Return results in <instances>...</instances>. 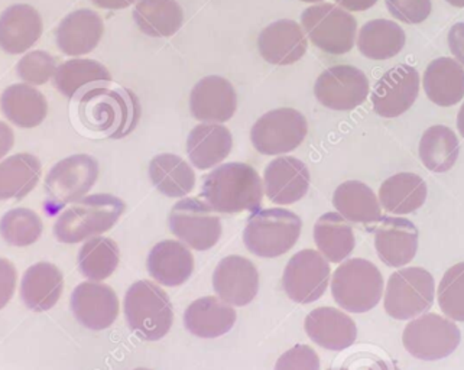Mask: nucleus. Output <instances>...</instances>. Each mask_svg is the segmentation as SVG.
<instances>
[{
  "label": "nucleus",
  "instance_id": "nucleus-13",
  "mask_svg": "<svg viewBox=\"0 0 464 370\" xmlns=\"http://www.w3.org/2000/svg\"><path fill=\"white\" fill-rule=\"evenodd\" d=\"M329 262L317 250L295 253L286 264L283 287L294 303L311 304L324 296L330 284Z\"/></svg>",
  "mask_w": 464,
  "mask_h": 370
},
{
  "label": "nucleus",
  "instance_id": "nucleus-25",
  "mask_svg": "<svg viewBox=\"0 0 464 370\" xmlns=\"http://www.w3.org/2000/svg\"><path fill=\"white\" fill-rule=\"evenodd\" d=\"M64 291L63 272L50 262H38L22 277L21 298L29 310L44 313L54 308Z\"/></svg>",
  "mask_w": 464,
  "mask_h": 370
},
{
  "label": "nucleus",
  "instance_id": "nucleus-27",
  "mask_svg": "<svg viewBox=\"0 0 464 370\" xmlns=\"http://www.w3.org/2000/svg\"><path fill=\"white\" fill-rule=\"evenodd\" d=\"M233 306L216 297H204L187 307L184 326L200 338H218L227 335L236 324Z\"/></svg>",
  "mask_w": 464,
  "mask_h": 370
},
{
  "label": "nucleus",
  "instance_id": "nucleus-43",
  "mask_svg": "<svg viewBox=\"0 0 464 370\" xmlns=\"http://www.w3.org/2000/svg\"><path fill=\"white\" fill-rule=\"evenodd\" d=\"M57 68V61L47 51H33L19 60L16 73L25 84L43 86L54 77Z\"/></svg>",
  "mask_w": 464,
  "mask_h": 370
},
{
  "label": "nucleus",
  "instance_id": "nucleus-5",
  "mask_svg": "<svg viewBox=\"0 0 464 370\" xmlns=\"http://www.w3.org/2000/svg\"><path fill=\"white\" fill-rule=\"evenodd\" d=\"M303 220L285 209L255 211L243 231L247 250L259 258H279L290 252L298 242Z\"/></svg>",
  "mask_w": 464,
  "mask_h": 370
},
{
  "label": "nucleus",
  "instance_id": "nucleus-9",
  "mask_svg": "<svg viewBox=\"0 0 464 370\" xmlns=\"http://www.w3.org/2000/svg\"><path fill=\"white\" fill-rule=\"evenodd\" d=\"M301 22L313 44L324 53L342 55L354 46L356 19L336 5L310 6L301 15Z\"/></svg>",
  "mask_w": 464,
  "mask_h": 370
},
{
  "label": "nucleus",
  "instance_id": "nucleus-14",
  "mask_svg": "<svg viewBox=\"0 0 464 370\" xmlns=\"http://www.w3.org/2000/svg\"><path fill=\"white\" fill-rule=\"evenodd\" d=\"M314 94L327 109L353 111L368 99L369 82L364 73L353 65H334L320 74Z\"/></svg>",
  "mask_w": 464,
  "mask_h": 370
},
{
  "label": "nucleus",
  "instance_id": "nucleus-12",
  "mask_svg": "<svg viewBox=\"0 0 464 370\" xmlns=\"http://www.w3.org/2000/svg\"><path fill=\"white\" fill-rule=\"evenodd\" d=\"M99 179V162L87 153L64 158L51 168L44 189L57 206L77 203Z\"/></svg>",
  "mask_w": 464,
  "mask_h": 370
},
{
  "label": "nucleus",
  "instance_id": "nucleus-49",
  "mask_svg": "<svg viewBox=\"0 0 464 370\" xmlns=\"http://www.w3.org/2000/svg\"><path fill=\"white\" fill-rule=\"evenodd\" d=\"M336 2L347 11L363 12L375 6L378 0H336Z\"/></svg>",
  "mask_w": 464,
  "mask_h": 370
},
{
  "label": "nucleus",
  "instance_id": "nucleus-20",
  "mask_svg": "<svg viewBox=\"0 0 464 370\" xmlns=\"http://www.w3.org/2000/svg\"><path fill=\"white\" fill-rule=\"evenodd\" d=\"M418 229L404 218H382L376 226L375 248L386 267L401 268L414 260L418 252Z\"/></svg>",
  "mask_w": 464,
  "mask_h": 370
},
{
  "label": "nucleus",
  "instance_id": "nucleus-17",
  "mask_svg": "<svg viewBox=\"0 0 464 370\" xmlns=\"http://www.w3.org/2000/svg\"><path fill=\"white\" fill-rule=\"evenodd\" d=\"M213 288L225 303L233 307L247 306L259 291V272L246 258L232 255L216 267Z\"/></svg>",
  "mask_w": 464,
  "mask_h": 370
},
{
  "label": "nucleus",
  "instance_id": "nucleus-47",
  "mask_svg": "<svg viewBox=\"0 0 464 370\" xmlns=\"http://www.w3.org/2000/svg\"><path fill=\"white\" fill-rule=\"evenodd\" d=\"M449 46L454 58H458L459 63L464 65V22H459L451 26L449 33Z\"/></svg>",
  "mask_w": 464,
  "mask_h": 370
},
{
  "label": "nucleus",
  "instance_id": "nucleus-35",
  "mask_svg": "<svg viewBox=\"0 0 464 370\" xmlns=\"http://www.w3.org/2000/svg\"><path fill=\"white\" fill-rule=\"evenodd\" d=\"M133 19L145 35L165 38L179 33L184 24V14L177 0H140Z\"/></svg>",
  "mask_w": 464,
  "mask_h": 370
},
{
  "label": "nucleus",
  "instance_id": "nucleus-40",
  "mask_svg": "<svg viewBox=\"0 0 464 370\" xmlns=\"http://www.w3.org/2000/svg\"><path fill=\"white\" fill-rule=\"evenodd\" d=\"M119 259L121 250L115 240L92 238L80 249V271L90 281H104L118 269Z\"/></svg>",
  "mask_w": 464,
  "mask_h": 370
},
{
  "label": "nucleus",
  "instance_id": "nucleus-6",
  "mask_svg": "<svg viewBox=\"0 0 464 370\" xmlns=\"http://www.w3.org/2000/svg\"><path fill=\"white\" fill-rule=\"evenodd\" d=\"M332 296L349 313H368L382 299V274L371 260H344L333 275Z\"/></svg>",
  "mask_w": 464,
  "mask_h": 370
},
{
  "label": "nucleus",
  "instance_id": "nucleus-52",
  "mask_svg": "<svg viewBox=\"0 0 464 370\" xmlns=\"http://www.w3.org/2000/svg\"><path fill=\"white\" fill-rule=\"evenodd\" d=\"M458 129L460 135L464 138V103L458 114Z\"/></svg>",
  "mask_w": 464,
  "mask_h": 370
},
{
  "label": "nucleus",
  "instance_id": "nucleus-32",
  "mask_svg": "<svg viewBox=\"0 0 464 370\" xmlns=\"http://www.w3.org/2000/svg\"><path fill=\"white\" fill-rule=\"evenodd\" d=\"M429 189L414 172H400L385 180L379 190V203L388 213L410 214L424 206Z\"/></svg>",
  "mask_w": 464,
  "mask_h": 370
},
{
  "label": "nucleus",
  "instance_id": "nucleus-50",
  "mask_svg": "<svg viewBox=\"0 0 464 370\" xmlns=\"http://www.w3.org/2000/svg\"><path fill=\"white\" fill-rule=\"evenodd\" d=\"M136 0H92V4L96 5L97 7L102 9H109V11H119V9H125L135 4Z\"/></svg>",
  "mask_w": 464,
  "mask_h": 370
},
{
  "label": "nucleus",
  "instance_id": "nucleus-56",
  "mask_svg": "<svg viewBox=\"0 0 464 370\" xmlns=\"http://www.w3.org/2000/svg\"><path fill=\"white\" fill-rule=\"evenodd\" d=\"M133 370H150V369H147V367H138V369H133Z\"/></svg>",
  "mask_w": 464,
  "mask_h": 370
},
{
  "label": "nucleus",
  "instance_id": "nucleus-45",
  "mask_svg": "<svg viewBox=\"0 0 464 370\" xmlns=\"http://www.w3.org/2000/svg\"><path fill=\"white\" fill-rule=\"evenodd\" d=\"M274 370H320V359L310 346L296 345L279 357Z\"/></svg>",
  "mask_w": 464,
  "mask_h": 370
},
{
  "label": "nucleus",
  "instance_id": "nucleus-39",
  "mask_svg": "<svg viewBox=\"0 0 464 370\" xmlns=\"http://www.w3.org/2000/svg\"><path fill=\"white\" fill-rule=\"evenodd\" d=\"M111 75L108 68L94 60L65 61L57 68L54 75V86L63 96L74 99L82 89L94 84H109Z\"/></svg>",
  "mask_w": 464,
  "mask_h": 370
},
{
  "label": "nucleus",
  "instance_id": "nucleus-33",
  "mask_svg": "<svg viewBox=\"0 0 464 370\" xmlns=\"http://www.w3.org/2000/svg\"><path fill=\"white\" fill-rule=\"evenodd\" d=\"M43 164L33 153L21 152L0 162V201L22 200L35 189Z\"/></svg>",
  "mask_w": 464,
  "mask_h": 370
},
{
  "label": "nucleus",
  "instance_id": "nucleus-54",
  "mask_svg": "<svg viewBox=\"0 0 464 370\" xmlns=\"http://www.w3.org/2000/svg\"><path fill=\"white\" fill-rule=\"evenodd\" d=\"M303 2H308V4H317V2H323V0H303Z\"/></svg>",
  "mask_w": 464,
  "mask_h": 370
},
{
  "label": "nucleus",
  "instance_id": "nucleus-53",
  "mask_svg": "<svg viewBox=\"0 0 464 370\" xmlns=\"http://www.w3.org/2000/svg\"><path fill=\"white\" fill-rule=\"evenodd\" d=\"M451 6L464 7V0H447Z\"/></svg>",
  "mask_w": 464,
  "mask_h": 370
},
{
  "label": "nucleus",
  "instance_id": "nucleus-15",
  "mask_svg": "<svg viewBox=\"0 0 464 370\" xmlns=\"http://www.w3.org/2000/svg\"><path fill=\"white\" fill-rule=\"evenodd\" d=\"M420 92V74L407 64L395 65L383 74L372 92V106L379 116L398 118L410 111Z\"/></svg>",
  "mask_w": 464,
  "mask_h": 370
},
{
  "label": "nucleus",
  "instance_id": "nucleus-8",
  "mask_svg": "<svg viewBox=\"0 0 464 370\" xmlns=\"http://www.w3.org/2000/svg\"><path fill=\"white\" fill-rule=\"evenodd\" d=\"M460 328L450 318L424 313L407 324L402 333L405 350L415 359L436 362L450 356L460 345Z\"/></svg>",
  "mask_w": 464,
  "mask_h": 370
},
{
  "label": "nucleus",
  "instance_id": "nucleus-55",
  "mask_svg": "<svg viewBox=\"0 0 464 370\" xmlns=\"http://www.w3.org/2000/svg\"><path fill=\"white\" fill-rule=\"evenodd\" d=\"M327 370H346V366L339 367V369H336V367H330V369Z\"/></svg>",
  "mask_w": 464,
  "mask_h": 370
},
{
  "label": "nucleus",
  "instance_id": "nucleus-23",
  "mask_svg": "<svg viewBox=\"0 0 464 370\" xmlns=\"http://www.w3.org/2000/svg\"><path fill=\"white\" fill-rule=\"evenodd\" d=\"M265 61L274 65H291L307 53V36L296 22L281 19L262 31L257 40Z\"/></svg>",
  "mask_w": 464,
  "mask_h": 370
},
{
  "label": "nucleus",
  "instance_id": "nucleus-38",
  "mask_svg": "<svg viewBox=\"0 0 464 370\" xmlns=\"http://www.w3.org/2000/svg\"><path fill=\"white\" fill-rule=\"evenodd\" d=\"M460 143L450 128L443 125L431 126L425 131L420 141V158L424 167L431 172L450 171L458 162Z\"/></svg>",
  "mask_w": 464,
  "mask_h": 370
},
{
  "label": "nucleus",
  "instance_id": "nucleus-37",
  "mask_svg": "<svg viewBox=\"0 0 464 370\" xmlns=\"http://www.w3.org/2000/svg\"><path fill=\"white\" fill-rule=\"evenodd\" d=\"M404 29L388 19H375L362 26L357 48L371 60H390L405 46Z\"/></svg>",
  "mask_w": 464,
  "mask_h": 370
},
{
  "label": "nucleus",
  "instance_id": "nucleus-19",
  "mask_svg": "<svg viewBox=\"0 0 464 370\" xmlns=\"http://www.w3.org/2000/svg\"><path fill=\"white\" fill-rule=\"evenodd\" d=\"M264 181L265 192L272 203L294 204L310 189V170L296 158L279 157L265 168Z\"/></svg>",
  "mask_w": 464,
  "mask_h": 370
},
{
  "label": "nucleus",
  "instance_id": "nucleus-4",
  "mask_svg": "<svg viewBox=\"0 0 464 370\" xmlns=\"http://www.w3.org/2000/svg\"><path fill=\"white\" fill-rule=\"evenodd\" d=\"M126 323L140 340L158 342L169 335L174 321L169 294L154 282H135L125 296Z\"/></svg>",
  "mask_w": 464,
  "mask_h": 370
},
{
  "label": "nucleus",
  "instance_id": "nucleus-51",
  "mask_svg": "<svg viewBox=\"0 0 464 370\" xmlns=\"http://www.w3.org/2000/svg\"><path fill=\"white\" fill-rule=\"evenodd\" d=\"M378 370H401L397 365L390 360L379 359L378 357Z\"/></svg>",
  "mask_w": 464,
  "mask_h": 370
},
{
  "label": "nucleus",
  "instance_id": "nucleus-31",
  "mask_svg": "<svg viewBox=\"0 0 464 370\" xmlns=\"http://www.w3.org/2000/svg\"><path fill=\"white\" fill-rule=\"evenodd\" d=\"M425 94L432 103L450 107L464 97V68L453 58L441 57L432 61L424 74Z\"/></svg>",
  "mask_w": 464,
  "mask_h": 370
},
{
  "label": "nucleus",
  "instance_id": "nucleus-30",
  "mask_svg": "<svg viewBox=\"0 0 464 370\" xmlns=\"http://www.w3.org/2000/svg\"><path fill=\"white\" fill-rule=\"evenodd\" d=\"M0 109L5 118L14 126L33 129L40 126L48 116V102L40 90L29 84L7 87L0 99Z\"/></svg>",
  "mask_w": 464,
  "mask_h": 370
},
{
  "label": "nucleus",
  "instance_id": "nucleus-11",
  "mask_svg": "<svg viewBox=\"0 0 464 370\" xmlns=\"http://www.w3.org/2000/svg\"><path fill=\"white\" fill-rule=\"evenodd\" d=\"M169 225L175 238L200 252L211 249L222 238L220 219L198 199H184L175 204Z\"/></svg>",
  "mask_w": 464,
  "mask_h": 370
},
{
  "label": "nucleus",
  "instance_id": "nucleus-24",
  "mask_svg": "<svg viewBox=\"0 0 464 370\" xmlns=\"http://www.w3.org/2000/svg\"><path fill=\"white\" fill-rule=\"evenodd\" d=\"M104 25L101 16L92 9H80L67 15L55 33L58 50L70 57H80L94 51L102 36Z\"/></svg>",
  "mask_w": 464,
  "mask_h": 370
},
{
  "label": "nucleus",
  "instance_id": "nucleus-46",
  "mask_svg": "<svg viewBox=\"0 0 464 370\" xmlns=\"http://www.w3.org/2000/svg\"><path fill=\"white\" fill-rule=\"evenodd\" d=\"M18 272L11 260L0 258V310H4L7 304L11 303L16 289Z\"/></svg>",
  "mask_w": 464,
  "mask_h": 370
},
{
  "label": "nucleus",
  "instance_id": "nucleus-36",
  "mask_svg": "<svg viewBox=\"0 0 464 370\" xmlns=\"http://www.w3.org/2000/svg\"><path fill=\"white\" fill-rule=\"evenodd\" d=\"M150 179L158 191L171 199L186 197L196 185L193 168L174 153H161L150 161Z\"/></svg>",
  "mask_w": 464,
  "mask_h": 370
},
{
  "label": "nucleus",
  "instance_id": "nucleus-34",
  "mask_svg": "<svg viewBox=\"0 0 464 370\" xmlns=\"http://www.w3.org/2000/svg\"><path fill=\"white\" fill-rule=\"evenodd\" d=\"M314 242L325 259L340 264L352 255L356 246L354 231L339 213H325L314 226Z\"/></svg>",
  "mask_w": 464,
  "mask_h": 370
},
{
  "label": "nucleus",
  "instance_id": "nucleus-7",
  "mask_svg": "<svg viewBox=\"0 0 464 370\" xmlns=\"http://www.w3.org/2000/svg\"><path fill=\"white\" fill-rule=\"evenodd\" d=\"M436 282L424 268L411 267L393 272L386 284L385 311L395 320H411L427 313L434 304Z\"/></svg>",
  "mask_w": 464,
  "mask_h": 370
},
{
  "label": "nucleus",
  "instance_id": "nucleus-41",
  "mask_svg": "<svg viewBox=\"0 0 464 370\" xmlns=\"http://www.w3.org/2000/svg\"><path fill=\"white\" fill-rule=\"evenodd\" d=\"M44 225L40 214L18 207L6 211L0 219V236L7 245L14 248H28L40 240Z\"/></svg>",
  "mask_w": 464,
  "mask_h": 370
},
{
  "label": "nucleus",
  "instance_id": "nucleus-28",
  "mask_svg": "<svg viewBox=\"0 0 464 370\" xmlns=\"http://www.w3.org/2000/svg\"><path fill=\"white\" fill-rule=\"evenodd\" d=\"M232 146V133L220 123L196 126L187 139L189 161L198 170H210L222 164L229 157Z\"/></svg>",
  "mask_w": 464,
  "mask_h": 370
},
{
  "label": "nucleus",
  "instance_id": "nucleus-1",
  "mask_svg": "<svg viewBox=\"0 0 464 370\" xmlns=\"http://www.w3.org/2000/svg\"><path fill=\"white\" fill-rule=\"evenodd\" d=\"M201 197L218 213L237 214L261 209L262 180L256 170L243 162H230L204 177Z\"/></svg>",
  "mask_w": 464,
  "mask_h": 370
},
{
  "label": "nucleus",
  "instance_id": "nucleus-2",
  "mask_svg": "<svg viewBox=\"0 0 464 370\" xmlns=\"http://www.w3.org/2000/svg\"><path fill=\"white\" fill-rule=\"evenodd\" d=\"M79 116L89 131L121 139L135 129L140 107L132 92L94 87L80 99Z\"/></svg>",
  "mask_w": 464,
  "mask_h": 370
},
{
  "label": "nucleus",
  "instance_id": "nucleus-44",
  "mask_svg": "<svg viewBox=\"0 0 464 370\" xmlns=\"http://www.w3.org/2000/svg\"><path fill=\"white\" fill-rule=\"evenodd\" d=\"M386 7L398 21L418 25L431 14V0H386Z\"/></svg>",
  "mask_w": 464,
  "mask_h": 370
},
{
  "label": "nucleus",
  "instance_id": "nucleus-16",
  "mask_svg": "<svg viewBox=\"0 0 464 370\" xmlns=\"http://www.w3.org/2000/svg\"><path fill=\"white\" fill-rule=\"evenodd\" d=\"M70 304L75 320L89 330H106L119 316L116 292L101 282H82L75 287Z\"/></svg>",
  "mask_w": 464,
  "mask_h": 370
},
{
  "label": "nucleus",
  "instance_id": "nucleus-21",
  "mask_svg": "<svg viewBox=\"0 0 464 370\" xmlns=\"http://www.w3.org/2000/svg\"><path fill=\"white\" fill-rule=\"evenodd\" d=\"M304 328L315 345L332 352L349 349L356 342V323L346 313L333 307H322L311 311L305 318Z\"/></svg>",
  "mask_w": 464,
  "mask_h": 370
},
{
  "label": "nucleus",
  "instance_id": "nucleus-48",
  "mask_svg": "<svg viewBox=\"0 0 464 370\" xmlns=\"http://www.w3.org/2000/svg\"><path fill=\"white\" fill-rule=\"evenodd\" d=\"M14 145V133L11 126L0 122V161L11 152Z\"/></svg>",
  "mask_w": 464,
  "mask_h": 370
},
{
  "label": "nucleus",
  "instance_id": "nucleus-3",
  "mask_svg": "<svg viewBox=\"0 0 464 370\" xmlns=\"http://www.w3.org/2000/svg\"><path fill=\"white\" fill-rule=\"evenodd\" d=\"M125 210V201L111 194L82 197L58 216L54 236L58 242L67 245L97 238L111 230Z\"/></svg>",
  "mask_w": 464,
  "mask_h": 370
},
{
  "label": "nucleus",
  "instance_id": "nucleus-29",
  "mask_svg": "<svg viewBox=\"0 0 464 370\" xmlns=\"http://www.w3.org/2000/svg\"><path fill=\"white\" fill-rule=\"evenodd\" d=\"M333 206L349 223L375 226L382 220V209L375 192L364 182H343L333 194Z\"/></svg>",
  "mask_w": 464,
  "mask_h": 370
},
{
  "label": "nucleus",
  "instance_id": "nucleus-22",
  "mask_svg": "<svg viewBox=\"0 0 464 370\" xmlns=\"http://www.w3.org/2000/svg\"><path fill=\"white\" fill-rule=\"evenodd\" d=\"M43 35L40 12L29 5H14L0 15V50L11 55L26 53Z\"/></svg>",
  "mask_w": 464,
  "mask_h": 370
},
{
  "label": "nucleus",
  "instance_id": "nucleus-42",
  "mask_svg": "<svg viewBox=\"0 0 464 370\" xmlns=\"http://www.w3.org/2000/svg\"><path fill=\"white\" fill-rule=\"evenodd\" d=\"M440 308L447 318L464 323V262L453 265L439 284Z\"/></svg>",
  "mask_w": 464,
  "mask_h": 370
},
{
  "label": "nucleus",
  "instance_id": "nucleus-10",
  "mask_svg": "<svg viewBox=\"0 0 464 370\" xmlns=\"http://www.w3.org/2000/svg\"><path fill=\"white\" fill-rule=\"evenodd\" d=\"M308 133L307 119L290 107L265 113L250 131L255 150L262 155H281L296 150Z\"/></svg>",
  "mask_w": 464,
  "mask_h": 370
},
{
  "label": "nucleus",
  "instance_id": "nucleus-18",
  "mask_svg": "<svg viewBox=\"0 0 464 370\" xmlns=\"http://www.w3.org/2000/svg\"><path fill=\"white\" fill-rule=\"evenodd\" d=\"M189 109L197 121L223 123L235 116L237 94L227 80L220 75H208L194 86Z\"/></svg>",
  "mask_w": 464,
  "mask_h": 370
},
{
  "label": "nucleus",
  "instance_id": "nucleus-26",
  "mask_svg": "<svg viewBox=\"0 0 464 370\" xmlns=\"http://www.w3.org/2000/svg\"><path fill=\"white\" fill-rule=\"evenodd\" d=\"M148 272L158 284L179 287L186 284L194 271V258L186 245L177 240H164L152 248L147 260Z\"/></svg>",
  "mask_w": 464,
  "mask_h": 370
}]
</instances>
